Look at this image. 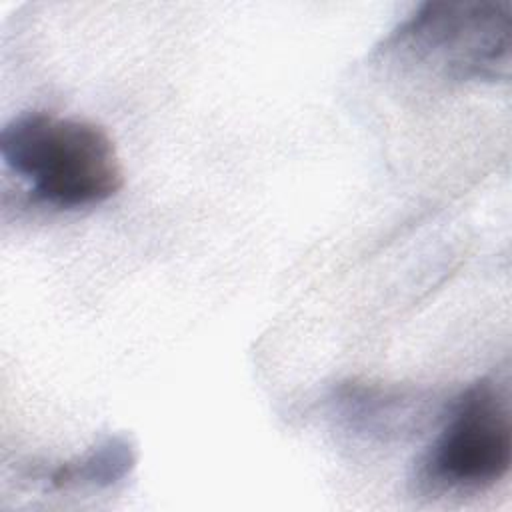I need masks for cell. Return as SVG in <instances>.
Here are the masks:
<instances>
[{"label": "cell", "mask_w": 512, "mask_h": 512, "mask_svg": "<svg viewBox=\"0 0 512 512\" xmlns=\"http://www.w3.org/2000/svg\"><path fill=\"white\" fill-rule=\"evenodd\" d=\"M0 154L36 200L56 208L100 204L122 186L112 138L84 118L24 112L2 128Z\"/></svg>", "instance_id": "6da1fadb"}, {"label": "cell", "mask_w": 512, "mask_h": 512, "mask_svg": "<svg viewBox=\"0 0 512 512\" xmlns=\"http://www.w3.org/2000/svg\"><path fill=\"white\" fill-rule=\"evenodd\" d=\"M510 462L508 400L496 384L480 380L456 400L424 456L420 476L434 488L478 490L504 478Z\"/></svg>", "instance_id": "7a4b0ae2"}, {"label": "cell", "mask_w": 512, "mask_h": 512, "mask_svg": "<svg viewBox=\"0 0 512 512\" xmlns=\"http://www.w3.org/2000/svg\"><path fill=\"white\" fill-rule=\"evenodd\" d=\"M132 464L130 450L124 444L112 440L110 444L98 448L96 452L82 458L78 464H64L52 472L54 486H70L78 482H104L110 484L114 478L126 472Z\"/></svg>", "instance_id": "3957f363"}]
</instances>
